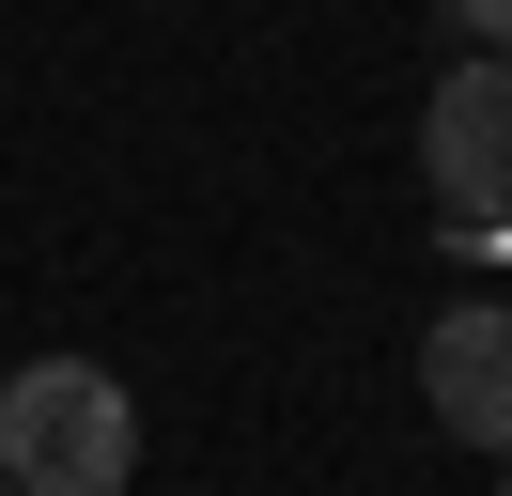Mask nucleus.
Wrapping results in <instances>:
<instances>
[{
  "mask_svg": "<svg viewBox=\"0 0 512 496\" xmlns=\"http://www.w3.org/2000/svg\"><path fill=\"white\" fill-rule=\"evenodd\" d=\"M0 481H16V496H125L140 481V403H125V372H94V357L0 372Z\"/></svg>",
  "mask_w": 512,
  "mask_h": 496,
  "instance_id": "nucleus-1",
  "label": "nucleus"
},
{
  "mask_svg": "<svg viewBox=\"0 0 512 496\" xmlns=\"http://www.w3.org/2000/svg\"><path fill=\"white\" fill-rule=\"evenodd\" d=\"M419 171L450 202V248H512V62H450L435 109H419Z\"/></svg>",
  "mask_w": 512,
  "mask_h": 496,
  "instance_id": "nucleus-2",
  "label": "nucleus"
},
{
  "mask_svg": "<svg viewBox=\"0 0 512 496\" xmlns=\"http://www.w3.org/2000/svg\"><path fill=\"white\" fill-rule=\"evenodd\" d=\"M419 403H435L450 450L512 465V310H497V295H466V310L419 326Z\"/></svg>",
  "mask_w": 512,
  "mask_h": 496,
  "instance_id": "nucleus-3",
  "label": "nucleus"
},
{
  "mask_svg": "<svg viewBox=\"0 0 512 496\" xmlns=\"http://www.w3.org/2000/svg\"><path fill=\"white\" fill-rule=\"evenodd\" d=\"M450 62H512V0H450Z\"/></svg>",
  "mask_w": 512,
  "mask_h": 496,
  "instance_id": "nucleus-4",
  "label": "nucleus"
},
{
  "mask_svg": "<svg viewBox=\"0 0 512 496\" xmlns=\"http://www.w3.org/2000/svg\"><path fill=\"white\" fill-rule=\"evenodd\" d=\"M0 496H16V481H0Z\"/></svg>",
  "mask_w": 512,
  "mask_h": 496,
  "instance_id": "nucleus-5",
  "label": "nucleus"
}]
</instances>
